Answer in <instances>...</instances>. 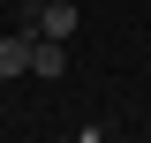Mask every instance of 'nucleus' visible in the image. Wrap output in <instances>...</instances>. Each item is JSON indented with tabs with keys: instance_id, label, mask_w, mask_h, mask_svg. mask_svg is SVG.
Wrapping results in <instances>:
<instances>
[{
	"instance_id": "f03ea898",
	"label": "nucleus",
	"mask_w": 151,
	"mask_h": 143,
	"mask_svg": "<svg viewBox=\"0 0 151 143\" xmlns=\"http://www.w3.org/2000/svg\"><path fill=\"white\" fill-rule=\"evenodd\" d=\"M0 75H30V30L0 38Z\"/></svg>"
},
{
	"instance_id": "f257e3e1",
	"label": "nucleus",
	"mask_w": 151,
	"mask_h": 143,
	"mask_svg": "<svg viewBox=\"0 0 151 143\" xmlns=\"http://www.w3.org/2000/svg\"><path fill=\"white\" fill-rule=\"evenodd\" d=\"M60 68H68V38H30V75H45V83H53Z\"/></svg>"
}]
</instances>
